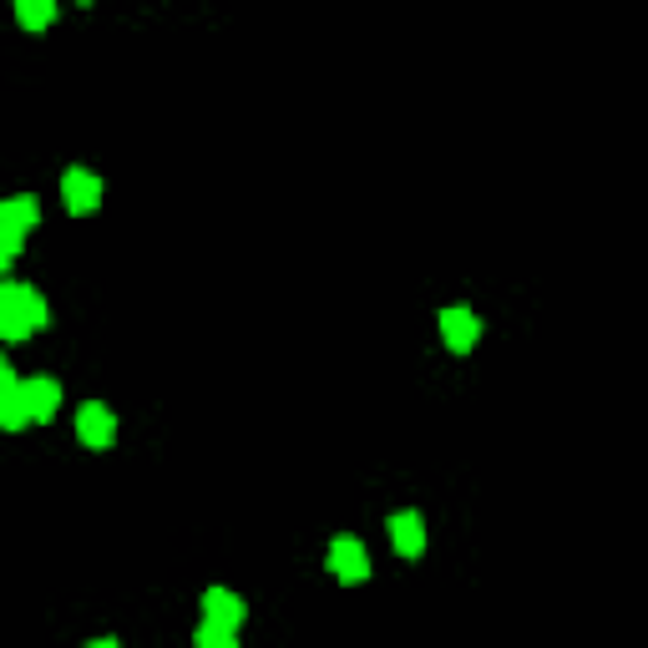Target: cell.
<instances>
[{"mask_svg":"<svg viewBox=\"0 0 648 648\" xmlns=\"http://www.w3.org/2000/svg\"><path fill=\"white\" fill-rule=\"evenodd\" d=\"M92 648H117V644H112V638H96V644Z\"/></svg>","mask_w":648,"mask_h":648,"instance_id":"obj_13","label":"cell"},{"mask_svg":"<svg viewBox=\"0 0 648 648\" xmlns=\"http://www.w3.org/2000/svg\"><path fill=\"white\" fill-rule=\"evenodd\" d=\"M0 208L11 213V224L21 228V234H31V228H36V218H41L36 198H26V193H21V198H5V203H0Z\"/></svg>","mask_w":648,"mask_h":648,"instance_id":"obj_10","label":"cell"},{"mask_svg":"<svg viewBox=\"0 0 648 648\" xmlns=\"http://www.w3.org/2000/svg\"><path fill=\"white\" fill-rule=\"evenodd\" d=\"M21 400H26L31 421H52L56 406H61V385L46 380V375H31V380H21Z\"/></svg>","mask_w":648,"mask_h":648,"instance_id":"obj_5","label":"cell"},{"mask_svg":"<svg viewBox=\"0 0 648 648\" xmlns=\"http://www.w3.org/2000/svg\"><path fill=\"white\" fill-rule=\"evenodd\" d=\"M31 421L26 400H21V380L11 375V365H0V425L5 431H21V425Z\"/></svg>","mask_w":648,"mask_h":648,"instance_id":"obj_7","label":"cell"},{"mask_svg":"<svg viewBox=\"0 0 648 648\" xmlns=\"http://www.w3.org/2000/svg\"><path fill=\"white\" fill-rule=\"evenodd\" d=\"M77 436H81V446L106 451V446H112V436H117V416H112L102 400H87L81 416H77Z\"/></svg>","mask_w":648,"mask_h":648,"instance_id":"obj_1","label":"cell"},{"mask_svg":"<svg viewBox=\"0 0 648 648\" xmlns=\"http://www.w3.org/2000/svg\"><path fill=\"white\" fill-rule=\"evenodd\" d=\"M390 543L400 557H421L425 553V522L421 512H396L390 516Z\"/></svg>","mask_w":648,"mask_h":648,"instance_id":"obj_8","label":"cell"},{"mask_svg":"<svg viewBox=\"0 0 648 648\" xmlns=\"http://www.w3.org/2000/svg\"><path fill=\"white\" fill-rule=\"evenodd\" d=\"M61 198H67L71 213H96L102 208V178L87 168H71L67 178H61Z\"/></svg>","mask_w":648,"mask_h":648,"instance_id":"obj_3","label":"cell"},{"mask_svg":"<svg viewBox=\"0 0 648 648\" xmlns=\"http://www.w3.org/2000/svg\"><path fill=\"white\" fill-rule=\"evenodd\" d=\"M21 239H26V234H21V228L11 224V213L0 208V249H5V253L15 259V253H21Z\"/></svg>","mask_w":648,"mask_h":648,"instance_id":"obj_12","label":"cell"},{"mask_svg":"<svg viewBox=\"0 0 648 648\" xmlns=\"http://www.w3.org/2000/svg\"><path fill=\"white\" fill-rule=\"evenodd\" d=\"M5 264H11V253H5V249H0V269H5Z\"/></svg>","mask_w":648,"mask_h":648,"instance_id":"obj_14","label":"cell"},{"mask_svg":"<svg viewBox=\"0 0 648 648\" xmlns=\"http://www.w3.org/2000/svg\"><path fill=\"white\" fill-rule=\"evenodd\" d=\"M193 648H239L234 644V628H218V623H203L193 634Z\"/></svg>","mask_w":648,"mask_h":648,"instance_id":"obj_11","label":"cell"},{"mask_svg":"<svg viewBox=\"0 0 648 648\" xmlns=\"http://www.w3.org/2000/svg\"><path fill=\"white\" fill-rule=\"evenodd\" d=\"M330 568L340 582H365L371 578V553L355 543V537H334L330 543Z\"/></svg>","mask_w":648,"mask_h":648,"instance_id":"obj_4","label":"cell"},{"mask_svg":"<svg viewBox=\"0 0 648 648\" xmlns=\"http://www.w3.org/2000/svg\"><path fill=\"white\" fill-rule=\"evenodd\" d=\"M243 598L239 593H228V588H208L203 593V623H218V628H239L243 623Z\"/></svg>","mask_w":648,"mask_h":648,"instance_id":"obj_6","label":"cell"},{"mask_svg":"<svg viewBox=\"0 0 648 648\" xmlns=\"http://www.w3.org/2000/svg\"><path fill=\"white\" fill-rule=\"evenodd\" d=\"M441 340L456 350V355H466V350H477V340H481V325H477V315L466 305H451V309H441Z\"/></svg>","mask_w":648,"mask_h":648,"instance_id":"obj_2","label":"cell"},{"mask_svg":"<svg viewBox=\"0 0 648 648\" xmlns=\"http://www.w3.org/2000/svg\"><path fill=\"white\" fill-rule=\"evenodd\" d=\"M52 15H56L52 0H21V5H15V21H21L26 31H46L52 26Z\"/></svg>","mask_w":648,"mask_h":648,"instance_id":"obj_9","label":"cell"}]
</instances>
